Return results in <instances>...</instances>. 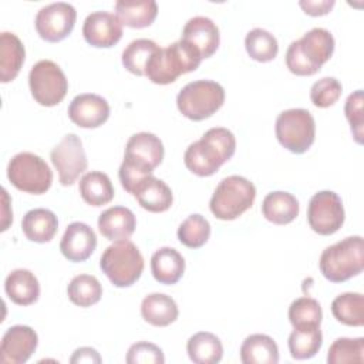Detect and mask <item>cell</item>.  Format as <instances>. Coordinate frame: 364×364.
<instances>
[{"label":"cell","instance_id":"16","mask_svg":"<svg viewBox=\"0 0 364 364\" xmlns=\"http://www.w3.org/2000/svg\"><path fill=\"white\" fill-rule=\"evenodd\" d=\"M38 344L37 333L23 324L7 328L0 344V361L3 364H23L26 363Z\"/></svg>","mask_w":364,"mask_h":364},{"label":"cell","instance_id":"19","mask_svg":"<svg viewBox=\"0 0 364 364\" xmlns=\"http://www.w3.org/2000/svg\"><path fill=\"white\" fill-rule=\"evenodd\" d=\"M95 247V232L82 222L70 223L60 242V250L63 256L74 263L85 262L94 253Z\"/></svg>","mask_w":364,"mask_h":364},{"label":"cell","instance_id":"20","mask_svg":"<svg viewBox=\"0 0 364 364\" xmlns=\"http://www.w3.org/2000/svg\"><path fill=\"white\" fill-rule=\"evenodd\" d=\"M135 215L125 206L108 208L98 218L100 233L111 242L128 240L135 232Z\"/></svg>","mask_w":364,"mask_h":364},{"label":"cell","instance_id":"45","mask_svg":"<svg viewBox=\"0 0 364 364\" xmlns=\"http://www.w3.org/2000/svg\"><path fill=\"white\" fill-rule=\"evenodd\" d=\"M1 192H3V200H4V203H3V205H4V206H3V218H1V232H4V230L7 229V226H9V223L13 220V218L6 213V209L9 208V203H7V200H9L7 191L3 188Z\"/></svg>","mask_w":364,"mask_h":364},{"label":"cell","instance_id":"28","mask_svg":"<svg viewBox=\"0 0 364 364\" xmlns=\"http://www.w3.org/2000/svg\"><path fill=\"white\" fill-rule=\"evenodd\" d=\"M300 206L296 196L284 191H274L264 196L262 202L263 216L274 225H287L299 215Z\"/></svg>","mask_w":364,"mask_h":364},{"label":"cell","instance_id":"36","mask_svg":"<svg viewBox=\"0 0 364 364\" xmlns=\"http://www.w3.org/2000/svg\"><path fill=\"white\" fill-rule=\"evenodd\" d=\"M245 48L249 57L259 63L272 61L279 53L276 37L270 31L260 27H256L246 34Z\"/></svg>","mask_w":364,"mask_h":364},{"label":"cell","instance_id":"27","mask_svg":"<svg viewBox=\"0 0 364 364\" xmlns=\"http://www.w3.org/2000/svg\"><path fill=\"white\" fill-rule=\"evenodd\" d=\"M115 11L122 26L145 28L156 18L158 4L154 0H118L115 3Z\"/></svg>","mask_w":364,"mask_h":364},{"label":"cell","instance_id":"12","mask_svg":"<svg viewBox=\"0 0 364 364\" xmlns=\"http://www.w3.org/2000/svg\"><path fill=\"white\" fill-rule=\"evenodd\" d=\"M344 218V206L336 192L320 191L311 196L307 208V222L316 233L321 236L336 233L343 226Z\"/></svg>","mask_w":364,"mask_h":364},{"label":"cell","instance_id":"31","mask_svg":"<svg viewBox=\"0 0 364 364\" xmlns=\"http://www.w3.org/2000/svg\"><path fill=\"white\" fill-rule=\"evenodd\" d=\"M323 344L320 326H300L290 333L287 346L294 360H307L314 357Z\"/></svg>","mask_w":364,"mask_h":364},{"label":"cell","instance_id":"1","mask_svg":"<svg viewBox=\"0 0 364 364\" xmlns=\"http://www.w3.org/2000/svg\"><path fill=\"white\" fill-rule=\"evenodd\" d=\"M164 154L162 141L155 134L138 132L131 135L118 171L122 188L128 193H132L135 186L144 178L152 175L154 169L161 165Z\"/></svg>","mask_w":364,"mask_h":364},{"label":"cell","instance_id":"35","mask_svg":"<svg viewBox=\"0 0 364 364\" xmlns=\"http://www.w3.org/2000/svg\"><path fill=\"white\" fill-rule=\"evenodd\" d=\"M159 46L149 38H136L122 51V65L135 75H145L149 58L158 51Z\"/></svg>","mask_w":364,"mask_h":364},{"label":"cell","instance_id":"7","mask_svg":"<svg viewBox=\"0 0 364 364\" xmlns=\"http://www.w3.org/2000/svg\"><path fill=\"white\" fill-rule=\"evenodd\" d=\"M256 198L255 185L239 175L223 178L216 186L209 208L215 218L220 220H233L252 208Z\"/></svg>","mask_w":364,"mask_h":364},{"label":"cell","instance_id":"9","mask_svg":"<svg viewBox=\"0 0 364 364\" xmlns=\"http://www.w3.org/2000/svg\"><path fill=\"white\" fill-rule=\"evenodd\" d=\"M7 178L18 191L41 195L53 183V172L47 162L33 152L14 155L7 165Z\"/></svg>","mask_w":364,"mask_h":364},{"label":"cell","instance_id":"34","mask_svg":"<svg viewBox=\"0 0 364 364\" xmlns=\"http://www.w3.org/2000/svg\"><path fill=\"white\" fill-rule=\"evenodd\" d=\"M67 296L75 306L91 307L100 301L102 296V286L95 276L78 274L68 283Z\"/></svg>","mask_w":364,"mask_h":364},{"label":"cell","instance_id":"11","mask_svg":"<svg viewBox=\"0 0 364 364\" xmlns=\"http://www.w3.org/2000/svg\"><path fill=\"white\" fill-rule=\"evenodd\" d=\"M28 85L34 101L43 107L60 104L68 91V80L64 71L51 60H40L31 67Z\"/></svg>","mask_w":364,"mask_h":364},{"label":"cell","instance_id":"42","mask_svg":"<svg viewBox=\"0 0 364 364\" xmlns=\"http://www.w3.org/2000/svg\"><path fill=\"white\" fill-rule=\"evenodd\" d=\"M128 364H164L165 357L162 350L149 341H138L128 348Z\"/></svg>","mask_w":364,"mask_h":364},{"label":"cell","instance_id":"30","mask_svg":"<svg viewBox=\"0 0 364 364\" xmlns=\"http://www.w3.org/2000/svg\"><path fill=\"white\" fill-rule=\"evenodd\" d=\"M82 200L91 206H102L112 200L114 186L109 176L100 171L87 172L78 185Z\"/></svg>","mask_w":364,"mask_h":364},{"label":"cell","instance_id":"39","mask_svg":"<svg viewBox=\"0 0 364 364\" xmlns=\"http://www.w3.org/2000/svg\"><path fill=\"white\" fill-rule=\"evenodd\" d=\"M323 318L321 306L316 299L299 297L289 307V320L293 327L320 326Z\"/></svg>","mask_w":364,"mask_h":364},{"label":"cell","instance_id":"29","mask_svg":"<svg viewBox=\"0 0 364 364\" xmlns=\"http://www.w3.org/2000/svg\"><path fill=\"white\" fill-rule=\"evenodd\" d=\"M240 361L243 364H277L279 347L266 334H250L240 346Z\"/></svg>","mask_w":364,"mask_h":364},{"label":"cell","instance_id":"23","mask_svg":"<svg viewBox=\"0 0 364 364\" xmlns=\"http://www.w3.org/2000/svg\"><path fill=\"white\" fill-rule=\"evenodd\" d=\"M7 297L18 306H30L38 300L40 283L27 269H16L4 280Z\"/></svg>","mask_w":364,"mask_h":364},{"label":"cell","instance_id":"22","mask_svg":"<svg viewBox=\"0 0 364 364\" xmlns=\"http://www.w3.org/2000/svg\"><path fill=\"white\" fill-rule=\"evenodd\" d=\"M21 229L28 240L36 243H48L58 230V219L50 209H31L23 216Z\"/></svg>","mask_w":364,"mask_h":364},{"label":"cell","instance_id":"17","mask_svg":"<svg viewBox=\"0 0 364 364\" xmlns=\"http://www.w3.org/2000/svg\"><path fill=\"white\" fill-rule=\"evenodd\" d=\"M67 114L81 128H98L109 118V104L98 94L85 92L71 100Z\"/></svg>","mask_w":364,"mask_h":364},{"label":"cell","instance_id":"8","mask_svg":"<svg viewBox=\"0 0 364 364\" xmlns=\"http://www.w3.org/2000/svg\"><path fill=\"white\" fill-rule=\"evenodd\" d=\"M225 102L223 87L212 80L188 82L176 97L179 112L192 121H202L212 117Z\"/></svg>","mask_w":364,"mask_h":364},{"label":"cell","instance_id":"37","mask_svg":"<svg viewBox=\"0 0 364 364\" xmlns=\"http://www.w3.org/2000/svg\"><path fill=\"white\" fill-rule=\"evenodd\" d=\"M210 236L209 222L199 213L188 216L178 228L179 242L189 249L202 247Z\"/></svg>","mask_w":364,"mask_h":364},{"label":"cell","instance_id":"14","mask_svg":"<svg viewBox=\"0 0 364 364\" xmlns=\"http://www.w3.org/2000/svg\"><path fill=\"white\" fill-rule=\"evenodd\" d=\"M75 20L77 11L74 6L65 1H57L44 6L37 11L34 26L43 40L57 43L70 36Z\"/></svg>","mask_w":364,"mask_h":364},{"label":"cell","instance_id":"3","mask_svg":"<svg viewBox=\"0 0 364 364\" xmlns=\"http://www.w3.org/2000/svg\"><path fill=\"white\" fill-rule=\"evenodd\" d=\"M333 53V34L326 28L314 27L301 38L290 43L286 51V65L296 75H314L331 58Z\"/></svg>","mask_w":364,"mask_h":364},{"label":"cell","instance_id":"4","mask_svg":"<svg viewBox=\"0 0 364 364\" xmlns=\"http://www.w3.org/2000/svg\"><path fill=\"white\" fill-rule=\"evenodd\" d=\"M202 61L200 54L183 40L175 41L149 58L145 77L154 84L166 85L178 80L179 75L195 71Z\"/></svg>","mask_w":364,"mask_h":364},{"label":"cell","instance_id":"15","mask_svg":"<svg viewBox=\"0 0 364 364\" xmlns=\"http://www.w3.org/2000/svg\"><path fill=\"white\" fill-rule=\"evenodd\" d=\"M85 41L97 48H109L122 37V23L109 11H92L82 24Z\"/></svg>","mask_w":364,"mask_h":364},{"label":"cell","instance_id":"33","mask_svg":"<svg viewBox=\"0 0 364 364\" xmlns=\"http://www.w3.org/2000/svg\"><path fill=\"white\" fill-rule=\"evenodd\" d=\"M334 318L346 326L361 327L364 324V296L361 293L338 294L331 303Z\"/></svg>","mask_w":364,"mask_h":364},{"label":"cell","instance_id":"6","mask_svg":"<svg viewBox=\"0 0 364 364\" xmlns=\"http://www.w3.org/2000/svg\"><path fill=\"white\" fill-rule=\"evenodd\" d=\"M144 257L131 240L114 242L100 259V267L117 287L132 286L144 272Z\"/></svg>","mask_w":364,"mask_h":364},{"label":"cell","instance_id":"25","mask_svg":"<svg viewBox=\"0 0 364 364\" xmlns=\"http://www.w3.org/2000/svg\"><path fill=\"white\" fill-rule=\"evenodd\" d=\"M151 272L161 284H175L185 272V259L173 247H161L151 257Z\"/></svg>","mask_w":364,"mask_h":364},{"label":"cell","instance_id":"38","mask_svg":"<svg viewBox=\"0 0 364 364\" xmlns=\"http://www.w3.org/2000/svg\"><path fill=\"white\" fill-rule=\"evenodd\" d=\"M364 361V338H348L340 337L333 341L328 348L327 363L328 364H350Z\"/></svg>","mask_w":364,"mask_h":364},{"label":"cell","instance_id":"40","mask_svg":"<svg viewBox=\"0 0 364 364\" xmlns=\"http://www.w3.org/2000/svg\"><path fill=\"white\" fill-rule=\"evenodd\" d=\"M341 82L334 77H323L310 88V100L318 108H328L334 105L341 97Z\"/></svg>","mask_w":364,"mask_h":364},{"label":"cell","instance_id":"2","mask_svg":"<svg viewBox=\"0 0 364 364\" xmlns=\"http://www.w3.org/2000/svg\"><path fill=\"white\" fill-rule=\"evenodd\" d=\"M235 151L236 138L233 132L223 127H215L186 148L183 162L192 173L210 176L235 155Z\"/></svg>","mask_w":364,"mask_h":364},{"label":"cell","instance_id":"21","mask_svg":"<svg viewBox=\"0 0 364 364\" xmlns=\"http://www.w3.org/2000/svg\"><path fill=\"white\" fill-rule=\"evenodd\" d=\"M132 195L141 208L154 213L168 210L173 202L171 188L162 179H158L154 175L144 178L135 186Z\"/></svg>","mask_w":364,"mask_h":364},{"label":"cell","instance_id":"41","mask_svg":"<svg viewBox=\"0 0 364 364\" xmlns=\"http://www.w3.org/2000/svg\"><path fill=\"white\" fill-rule=\"evenodd\" d=\"M363 90H357L350 94L346 100L344 114L347 121L350 122L351 134L357 144H363V125H364V115H363Z\"/></svg>","mask_w":364,"mask_h":364},{"label":"cell","instance_id":"18","mask_svg":"<svg viewBox=\"0 0 364 364\" xmlns=\"http://www.w3.org/2000/svg\"><path fill=\"white\" fill-rule=\"evenodd\" d=\"M181 40L192 46L203 60L216 53L220 43V34L216 23H213L212 18L195 16L185 23Z\"/></svg>","mask_w":364,"mask_h":364},{"label":"cell","instance_id":"32","mask_svg":"<svg viewBox=\"0 0 364 364\" xmlns=\"http://www.w3.org/2000/svg\"><path fill=\"white\" fill-rule=\"evenodd\" d=\"M186 353L195 364H216L222 360L223 346L215 334L209 331H199L189 337L186 343Z\"/></svg>","mask_w":364,"mask_h":364},{"label":"cell","instance_id":"10","mask_svg":"<svg viewBox=\"0 0 364 364\" xmlns=\"http://www.w3.org/2000/svg\"><path fill=\"white\" fill-rule=\"evenodd\" d=\"M276 138L283 148L293 154H304L314 142L316 122L304 108H290L276 118Z\"/></svg>","mask_w":364,"mask_h":364},{"label":"cell","instance_id":"24","mask_svg":"<svg viewBox=\"0 0 364 364\" xmlns=\"http://www.w3.org/2000/svg\"><path fill=\"white\" fill-rule=\"evenodd\" d=\"M26 58V50L21 40L9 31H3L0 34V81L10 82L13 81Z\"/></svg>","mask_w":364,"mask_h":364},{"label":"cell","instance_id":"5","mask_svg":"<svg viewBox=\"0 0 364 364\" xmlns=\"http://www.w3.org/2000/svg\"><path fill=\"white\" fill-rule=\"evenodd\" d=\"M321 274L331 283H343L358 276L364 267V242L361 236H348L328 247L320 256Z\"/></svg>","mask_w":364,"mask_h":364},{"label":"cell","instance_id":"43","mask_svg":"<svg viewBox=\"0 0 364 364\" xmlns=\"http://www.w3.org/2000/svg\"><path fill=\"white\" fill-rule=\"evenodd\" d=\"M300 7L304 10L306 14L309 16H324L327 14L336 4L334 0H301Z\"/></svg>","mask_w":364,"mask_h":364},{"label":"cell","instance_id":"26","mask_svg":"<svg viewBox=\"0 0 364 364\" xmlns=\"http://www.w3.org/2000/svg\"><path fill=\"white\" fill-rule=\"evenodd\" d=\"M141 316L151 326L166 327L178 318L179 310L171 296L164 293H151L144 297L141 303Z\"/></svg>","mask_w":364,"mask_h":364},{"label":"cell","instance_id":"13","mask_svg":"<svg viewBox=\"0 0 364 364\" xmlns=\"http://www.w3.org/2000/svg\"><path fill=\"white\" fill-rule=\"evenodd\" d=\"M50 158L58 172V179L63 186L73 185L88 166L82 142L75 134L64 135L53 148Z\"/></svg>","mask_w":364,"mask_h":364},{"label":"cell","instance_id":"44","mask_svg":"<svg viewBox=\"0 0 364 364\" xmlns=\"http://www.w3.org/2000/svg\"><path fill=\"white\" fill-rule=\"evenodd\" d=\"M70 363L71 364H81V363L100 364L101 363V357H100L98 351L95 348H92V347H80L71 355Z\"/></svg>","mask_w":364,"mask_h":364}]
</instances>
